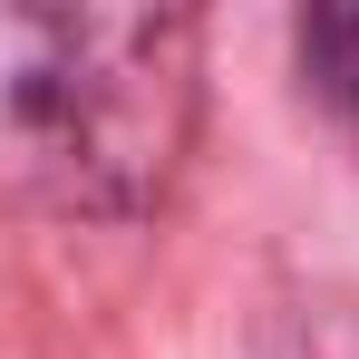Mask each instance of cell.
I'll return each mask as SVG.
<instances>
[{"label":"cell","instance_id":"6da1fadb","mask_svg":"<svg viewBox=\"0 0 359 359\" xmlns=\"http://www.w3.org/2000/svg\"><path fill=\"white\" fill-rule=\"evenodd\" d=\"M194 146L184 10H0V184L59 214H146Z\"/></svg>","mask_w":359,"mask_h":359},{"label":"cell","instance_id":"7a4b0ae2","mask_svg":"<svg viewBox=\"0 0 359 359\" xmlns=\"http://www.w3.org/2000/svg\"><path fill=\"white\" fill-rule=\"evenodd\" d=\"M301 68H311V97L359 136V0H330L301 20Z\"/></svg>","mask_w":359,"mask_h":359}]
</instances>
